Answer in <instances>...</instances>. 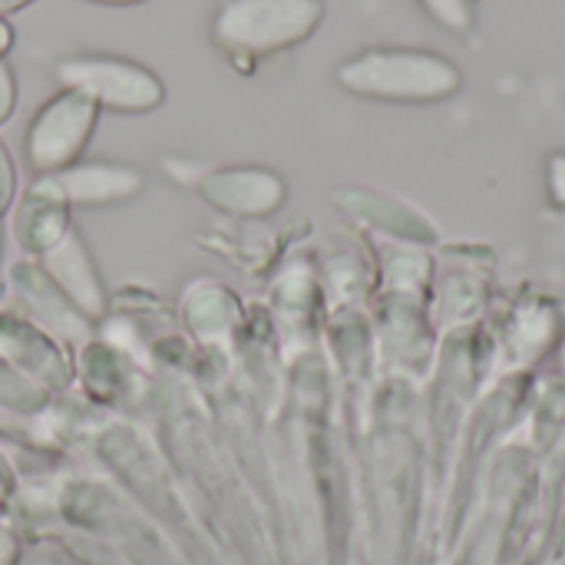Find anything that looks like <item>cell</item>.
<instances>
[{"mask_svg":"<svg viewBox=\"0 0 565 565\" xmlns=\"http://www.w3.org/2000/svg\"><path fill=\"white\" fill-rule=\"evenodd\" d=\"M334 79L341 89L377 103H444L463 89V70L434 50L371 46L348 56Z\"/></svg>","mask_w":565,"mask_h":565,"instance_id":"1","label":"cell"},{"mask_svg":"<svg viewBox=\"0 0 565 565\" xmlns=\"http://www.w3.org/2000/svg\"><path fill=\"white\" fill-rule=\"evenodd\" d=\"M324 20V0H222L212 40L235 60H258L305 43Z\"/></svg>","mask_w":565,"mask_h":565,"instance_id":"2","label":"cell"},{"mask_svg":"<svg viewBox=\"0 0 565 565\" xmlns=\"http://www.w3.org/2000/svg\"><path fill=\"white\" fill-rule=\"evenodd\" d=\"M99 122V106L79 89H60L30 119L23 136L26 166L36 175H56L76 166Z\"/></svg>","mask_w":565,"mask_h":565,"instance_id":"3","label":"cell"},{"mask_svg":"<svg viewBox=\"0 0 565 565\" xmlns=\"http://www.w3.org/2000/svg\"><path fill=\"white\" fill-rule=\"evenodd\" d=\"M63 89L86 93L99 109L142 116L162 106L166 86L159 73L122 56H70L56 66Z\"/></svg>","mask_w":565,"mask_h":565,"instance_id":"4","label":"cell"},{"mask_svg":"<svg viewBox=\"0 0 565 565\" xmlns=\"http://www.w3.org/2000/svg\"><path fill=\"white\" fill-rule=\"evenodd\" d=\"M205 205H212L222 215L235 218H265L275 215L285 199L288 185L275 169L265 166H225L212 169L195 182Z\"/></svg>","mask_w":565,"mask_h":565,"instance_id":"5","label":"cell"},{"mask_svg":"<svg viewBox=\"0 0 565 565\" xmlns=\"http://www.w3.org/2000/svg\"><path fill=\"white\" fill-rule=\"evenodd\" d=\"M36 265L86 321H99L106 315V285L79 228H70L63 242L36 258Z\"/></svg>","mask_w":565,"mask_h":565,"instance_id":"6","label":"cell"},{"mask_svg":"<svg viewBox=\"0 0 565 565\" xmlns=\"http://www.w3.org/2000/svg\"><path fill=\"white\" fill-rule=\"evenodd\" d=\"M70 209L73 205L66 202L60 182L53 175H36V182L26 185V192L13 205L10 232H13L17 245L33 258L46 255L73 228Z\"/></svg>","mask_w":565,"mask_h":565,"instance_id":"7","label":"cell"},{"mask_svg":"<svg viewBox=\"0 0 565 565\" xmlns=\"http://www.w3.org/2000/svg\"><path fill=\"white\" fill-rule=\"evenodd\" d=\"M66 195V202L76 209H99V205H119L142 192L146 175L122 162H76L53 175Z\"/></svg>","mask_w":565,"mask_h":565,"instance_id":"8","label":"cell"},{"mask_svg":"<svg viewBox=\"0 0 565 565\" xmlns=\"http://www.w3.org/2000/svg\"><path fill=\"white\" fill-rule=\"evenodd\" d=\"M13 281L20 285V298L26 305V311L43 321L50 328V338H66V334H83V328L89 324L60 291L56 285L40 271V265H20L13 271Z\"/></svg>","mask_w":565,"mask_h":565,"instance_id":"9","label":"cell"},{"mask_svg":"<svg viewBox=\"0 0 565 565\" xmlns=\"http://www.w3.org/2000/svg\"><path fill=\"white\" fill-rule=\"evenodd\" d=\"M338 205L348 209L351 215H361V218H371V222L384 225L387 232H401V235H411V238H420V242H434L430 222L417 209H411V205H404V202H397L391 195L351 189V192L338 195Z\"/></svg>","mask_w":565,"mask_h":565,"instance_id":"10","label":"cell"},{"mask_svg":"<svg viewBox=\"0 0 565 565\" xmlns=\"http://www.w3.org/2000/svg\"><path fill=\"white\" fill-rule=\"evenodd\" d=\"M417 7L454 36L470 33L477 23V0H417Z\"/></svg>","mask_w":565,"mask_h":565,"instance_id":"11","label":"cell"},{"mask_svg":"<svg viewBox=\"0 0 565 565\" xmlns=\"http://www.w3.org/2000/svg\"><path fill=\"white\" fill-rule=\"evenodd\" d=\"M13 202H17V166L0 139V218L13 209Z\"/></svg>","mask_w":565,"mask_h":565,"instance_id":"12","label":"cell"},{"mask_svg":"<svg viewBox=\"0 0 565 565\" xmlns=\"http://www.w3.org/2000/svg\"><path fill=\"white\" fill-rule=\"evenodd\" d=\"M13 109H17V76H13L10 63L0 60V126L10 122Z\"/></svg>","mask_w":565,"mask_h":565,"instance_id":"13","label":"cell"},{"mask_svg":"<svg viewBox=\"0 0 565 565\" xmlns=\"http://www.w3.org/2000/svg\"><path fill=\"white\" fill-rule=\"evenodd\" d=\"M546 185L556 205L565 209V152H553L546 162Z\"/></svg>","mask_w":565,"mask_h":565,"instance_id":"14","label":"cell"},{"mask_svg":"<svg viewBox=\"0 0 565 565\" xmlns=\"http://www.w3.org/2000/svg\"><path fill=\"white\" fill-rule=\"evenodd\" d=\"M20 559V543L10 530H0V565H17Z\"/></svg>","mask_w":565,"mask_h":565,"instance_id":"15","label":"cell"},{"mask_svg":"<svg viewBox=\"0 0 565 565\" xmlns=\"http://www.w3.org/2000/svg\"><path fill=\"white\" fill-rule=\"evenodd\" d=\"M10 46H13V26L7 17H0V60L10 53Z\"/></svg>","mask_w":565,"mask_h":565,"instance_id":"16","label":"cell"},{"mask_svg":"<svg viewBox=\"0 0 565 565\" xmlns=\"http://www.w3.org/2000/svg\"><path fill=\"white\" fill-rule=\"evenodd\" d=\"M13 490V470L7 463V457L0 454V493H10Z\"/></svg>","mask_w":565,"mask_h":565,"instance_id":"17","label":"cell"},{"mask_svg":"<svg viewBox=\"0 0 565 565\" xmlns=\"http://www.w3.org/2000/svg\"><path fill=\"white\" fill-rule=\"evenodd\" d=\"M33 0H0V17H7V13H17V10H23V7H30Z\"/></svg>","mask_w":565,"mask_h":565,"instance_id":"18","label":"cell"},{"mask_svg":"<svg viewBox=\"0 0 565 565\" xmlns=\"http://www.w3.org/2000/svg\"><path fill=\"white\" fill-rule=\"evenodd\" d=\"M89 3H99V7H132V3H146V0H89Z\"/></svg>","mask_w":565,"mask_h":565,"instance_id":"19","label":"cell"},{"mask_svg":"<svg viewBox=\"0 0 565 565\" xmlns=\"http://www.w3.org/2000/svg\"><path fill=\"white\" fill-rule=\"evenodd\" d=\"M3 500H7V493H0V513H3Z\"/></svg>","mask_w":565,"mask_h":565,"instance_id":"20","label":"cell"},{"mask_svg":"<svg viewBox=\"0 0 565 565\" xmlns=\"http://www.w3.org/2000/svg\"><path fill=\"white\" fill-rule=\"evenodd\" d=\"M0 255H3V242H0Z\"/></svg>","mask_w":565,"mask_h":565,"instance_id":"21","label":"cell"},{"mask_svg":"<svg viewBox=\"0 0 565 565\" xmlns=\"http://www.w3.org/2000/svg\"><path fill=\"white\" fill-rule=\"evenodd\" d=\"M0 530H3V526H0Z\"/></svg>","mask_w":565,"mask_h":565,"instance_id":"22","label":"cell"}]
</instances>
